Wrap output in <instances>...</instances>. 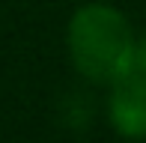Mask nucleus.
Masks as SVG:
<instances>
[{"instance_id":"f257e3e1","label":"nucleus","mask_w":146,"mask_h":143,"mask_svg":"<svg viewBox=\"0 0 146 143\" xmlns=\"http://www.w3.org/2000/svg\"><path fill=\"white\" fill-rule=\"evenodd\" d=\"M69 51L81 75L113 83L134 69L137 45L128 21L113 6L92 3L75 12L69 24Z\"/></svg>"},{"instance_id":"f03ea898","label":"nucleus","mask_w":146,"mask_h":143,"mask_svg":"<svg viewBox=\"0 0 146 143\" xmlns=\"http://www.w3.org/2000/svg\"><path fill=\"white\" fill-rule=\"evenodd\" d=\"M110 122L125 137H146V72L131 69L113 81Z\"/></svg>"},{"instance_id":"7ed1b4c3","label":"nucleus","mask_w":146,"mask_h":143,"mask_svg":"<svg viewBox=\"0 0 146 143\" xmlns=\"http://www.w3.org/2000/svg\"><path fill=\"white\" fill-rule=\"evenodd\" d=\"M134 66L146 72V42H143V48H137V60H134Z\"/></svg>"}]
</instances>
